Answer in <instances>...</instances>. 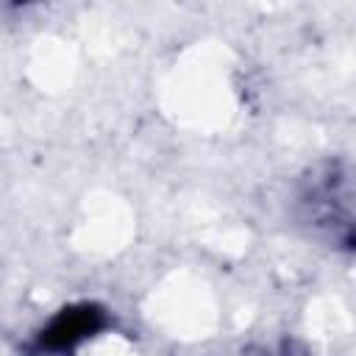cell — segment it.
<instances>
[{"label": "cell", "mask_w": 356, "mask_h": 356, "mask_svg": "<svg viewBox=\"0 0 356 356\" xmlns=\"http://www.w3.org/2000/svg\"><path fill=\"white\" fill-rule=\"evenodd\" d=\"M100 325H103V312L97 306H89V303L70 306L58 317H53V323L42 331L39 345H42V350L61 353V350L75 348L81 339L92 337Z\"/></svg>", "instance_id": "1"}]
</instances>
